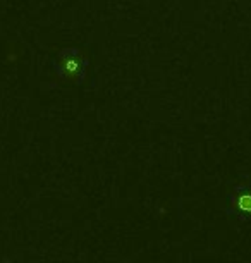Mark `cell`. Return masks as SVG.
I'll return each instance as SVG.
<instances>
[{"label":"cell","instance_id":"obj_1","mask_svg":"<svg viewBox=\"0 0 251 263\" xmlns=\"http://www.w3.org/2000/svg\"><path fill=\"white\" fill-rule=\"evenodd\" d=\"M85 66H86V61L83 59V55L80 52H78V50H67V52L61 53L55 69H57L59 76L80 78V76H83Z\"/></svg>","mask_w":251,"mask_h":263},{"label":"cell","instance_id":"obj_2","mask_svg":"<svg viewBox=\"0 0 251 263\" xmlns=\"http://www.w3.org/2000/svg\"><path fill=\"white\" fill-rule=\"evenodd\" d=\"M238 206L241 208V210H244V212H251V196L249 195L241 196L239 201H238Z\"/></svg>","mask_w":251,"mask_h":263}]
</instances>
